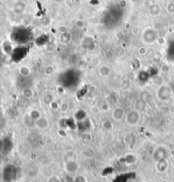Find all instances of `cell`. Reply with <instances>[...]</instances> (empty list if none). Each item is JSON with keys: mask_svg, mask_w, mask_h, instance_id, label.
Wrapping results in <instances>:
<instances>
[{"mask_svg": "<svg viewBox=\"0 0 174 182\" xmlns=\"http://www.w3.org/2000/svg\"><path fill=\"white\" fill-rule=\"evenodd\" d=\"M140 98H142L143 100H145V102H148L150 101V99H151V96H150V94L149 92H142V93H141V97H140Z\"/></svg>", "mask_w": 174, "mask_h": 182, "instance_id": "obj_22", "label": "cell"}, {"mask_svg": "<svg viewBox=\"0 0 174 182\" xmlns=\"http://www.w3.org/2000/svg\"><path fill=\"white\" fill-rule=\"evenodd\" d=\"M42 116V114H41V111L38 110V109H32L29 112V118L31 120H32L33 122L37 120V119H39L40 117Z\"/></svg>", "mask_w": 174, "mask_h": 182, "instance_id": "obj_16", "label": "cell"}, {"mask_svg": "<svg viewBox=\"0 0 174 182\" xmlns=\"http://www.w3.org/2000/svg\"><path fill=\"white\" fill-rule=\"evenodd\" d=\"M158 37V31L153 27H147L142 32V40L145 44H153L156 43Z\"/></svg>", "mask_w": 174, "mask_h": 182, "instance_id": "obj_3", "label": "cell"}, {"mask_svg": "<svg viewBox=\"0 0 174 182\" xmlns=\"http://www.w3.org/2000/svg\"><path fill=\"white\" fill-rule=\"evenodd\" d=\"M172 1H173V3H174V0H172Z\"/></svg>", "mask_w": 174, "mask_h": 182, "instance_id": "obj_34", "label": "cell"}, {"mask_svg": "<svg viewBox=\"0 0 174 182\" xmlns=\"http://www.w3.org/2000/svg\"><path fill=\"white\" fill-rule=\"evenodd\" d=\"M124 120L126 124L130 127L137 126L141 120V112L134 109H131L128 112H127Z\"/></svg>", "mask_w": 174, "mask_h": 182, "instance_id": "obj_2", "label": "cell"}, {"mask_svg": "<svg viewBox=\"0 0 174 182\" xmlns=\"http://www.w3.org/2000/svg\"><path fill=\"white\" fill-rule=\"evenodd\" d=\"M69 109V104L67 102H63L60 105H59V109L62 111V112H65L67 111Z\"/></svg>", "mask_w": 174, "mask_h": 182, "instance_id": "obj_26", "label": "cell"}, {"mask_svg": "<svg viewBox=\"0 0 174 182\" xmlns=\"http://www.w3.org/2000/svg\"><path fill=\"white\" fill-rule=\"evenodd\" d=\"M18 72L22 77H28L32 74V70H31L29 66L26 65H22L18 68Z\"/></svg>", "mask_w": 174, "mask_h": 182, "instance_id": "obj_14", "label": "cell"}, {"mask_svg": "<svg viewBox=\"0 0 174 182\" xmlns=\"http://www.w3.org/2000/svg\"><path fill=\"white\" fill-rule=\"evenodd\" d=\"M58 39L59 43L63 44V45H67V44H69L71 42H72V36L71 32L67 31V32H65V33H61V34H59Z\"/></svg>", "mask_w": 174, "mask_h": 182, "instance_id": "obj_10", "label": "cell"}, {"mask_svg": "<svg viewBox=\"0 0 174 182\" xmlns=\"http://www.w3.org/2000/svg\"><path fill=\"white\" fill-rule=\"evenodd\" d=\"M156 43L159 44V45H165V44L167 43V40H166L165 37H163V36H159L158 39H157V41H156Z\"/></svg>", "mask_w": 174, "mask_h": 182, "instance_id": "obj_27", "label": "cell"}, {"mask_svg": "<svg viewBox=\"0 0 174 182\" xmlns=\"http://www.w3.org/2000/svg\"><path fill=\"white\" fill-rule=\"evenodd\" d=\"M64 0H56V2H58V3H61V2H63Z\"/></svg>", "mask_w": 174, "mask_h": 182, "instance_id": "obj_33", "label": "cell"}, {"mask_svg": "<svg viewBox=\"0 0 174 182\" xmlns=\"http://www.w3.org/2000/svg\"><path fill=\"white\" fill-rule=\"evenodd\" d=\"M126 110L122 107H116L112 110L111 113V119L114 122H121L124 120L126 116Z\"/></svg>", "mask_w": 174, "mask_h": 182, "instance_id": "obj_5", "label": "cell"}, {"mask_svg": "<svg viewBox=\"0 0 174 182\" xmlns=\"http://www.w3.org/2000/svg\"><path fill=\"white\" fill-rule=\"evenodd\" d=\"M51 107V109H59V105L58 103L57 102H55V101H54V102H51V104L49 105Z\"/></svg>", "mask_w": 174, "mask_h": 182, "instance_id": "obj_31", "label": "cell"}, {"mask_svg": "<svg viewBox=\"0 0 174 182\" xmlns=\"http://www.w3.org/2000/svg\"><path fill=\"white\" fill-rule=\"evenodd\" d=\"M147 103L148 102H146L145 100H143L142 98L139 97L133 103V109L138 110L139 112H143V111H145L146 107H147Z\"/></svg>", "mask_w": 174, "mask_h": 182, "instance_id": "obj_13", "label": "cell"}, {"mask_svg": "<svg viewBox=\"0 0 174 182\" xmlns=\"http://www.w3.org/2000/svg\"><path fill=\"white\" fill-rule=\"evenodd\" d=\"M151 157L154 162L161 160V159H167L168 157V151L167 147L164 146H157L154 148Z\"/></svg>", "mask_w": 174, "mask_h": 182, "instance_id": "obj_4", "label": "cell"}, {"mask_svg": "<svg viewBox=\"0 0 174 182\" xmlns=\"http://www.w3.org/2000/svg\"><path fill=\"white\" fill-rule=\"evenodd\" d=\"M54 101V97L51 92H47L44 96V102L47 105H50L51 102Z\"/></svg>", "mask_w": 174, "mask_h": 182, "instance_id": "obj_19", "label": "cell"}, {"mask_svg": "<svg viewBox=\"0 0 174 182\" xmlns=\"http://www.w3.org/2000/svg\"><path fill=\"white\" fill-rule=\"evenodd\" d=\"M149 12L153 17H158L161 14V7L158 4H152L149 7Z\"/></svg>", "mask_w": 174, "mask_h": 182, "instance_id": "obj_12", "label": "cell"}, {"mask_svg": "<svg viewBox=\"0 0 174 182\" xmlns=\"http://www.w3.org/2000/svg\"><path fill=\"white\" fill-rule=\"evenodd\" d=\"M21 94L25 98L31 99L34 96V92L31 87H25L23 88V90L21 91Z\"/></svg>", "mask_w": 174, "mask_h": 182, "instance_id": "obj_17", "label": "cell"}, {"mask_svg": "<svg viewBox=\"0 0 174 182\" xmlns=\"http://www.w3.org/2000/svg\"><path fill=\"white\" fill-rule=\"evenodd\" d=\"M75 26L78 29H82L85 26V23L82 20H77V21L75 22Z\"/></svg>", "mask_w": 174, "mask_h": 182, "instance_id": "obj_24", "label": "cell"}, {"mask_svg": "<svg viewBox=\"0 0 174 182\" xmlns=\"http://www.w3.org/2000/svg\"><path fill=\"white\" fill-rule=\"evenodd\" d=\"M138 52H139V53H140V54H142V55L145 54V53H146L145 48H139V50H138Z\"/></svg>", "mask_w": 174, "mask_h": 182, "instance_id": "obj_32", "label": "cell"}, {"mask_svg": "<svg viewBox=\"0 0 174 182\" xmlns=\"http://www.w3.org/2000/svg\"><path fill=\"white\" fill-rule=\"evenodd\" d=\"M26 3L25 1L20 0L18 2H16L14 6H13V11L15 15H21L22 13L26 10Z\"/></svg>", "mask_w": 174, "mask_h": 182, "instance_id": "obj_9", "label": "cell"}, {"mask_svg": "<svg viewBox=\"0 0 174 182\" xmlns=\"http://www.w3.org/2000/svg\"><path fill=\"white\" fill-rule=\"evenodd\" d=\"M166 11L168 15H174V3L173 1L169 2L166 6Z\"/></svg>", "mask_w": 174, "mask_h": 182, "instance_id": "obj_20", "label": "cell"}, {"mask_svg": "<svg viewBox=\"0 0 174 182\" xmlns=\"http://www.w3.org/2000/svg\"><path fill=\"white\" fill-rule=\"evenodd\" d=\"M157 99L162 102H167L173 94L172 88L170 87L167 84H160L158 86L155 92Z\"/></svg>", "mask_w": 174, "mask_h": 182, "instance_id": "obj_1", "label": "cell"}, {"mask_svg": "<svg viewBox=\"0 0 174 182\" xmlns=\"http://www.w3.org/2000/svg\"><path fill=\"white\" fill-rule=\"evenodd\" d=\"M64 168L65 171L69 174L76 173L78 169V164L77 163V159L64 161Z\"/></svg>", "mask_w": 174, "mask_h": 182, "instance_id": "obj_6", "label": "cell"}, {"mask_svg": "<svg viewBox=\"0 0 174 182\" xmlns=\"http://www.w3.org/2000/svg\"><path fill=\"white\" fill-rule=\"evenodd\" d=\"M160 70H161L162 72L164 73L169 72V71H170V66L168 65H163L161 66Z\"/></svg>", "mask_w": 174, "mask_h": 182, "instance_id": "obj_29", "label": "cell"}, {"mask_svg": "<svg viewBox=\"0 0 174 182\" xmlns=\"http://www.w3.org/2000/svg\"><path fill=\"white\" fill-rule=\"evenodd\" d=\"M109 105L106 104V103H102L101 105H100V109H101L103 112H105V111L109 110Z\"/></svg>", "mask_w": 174, "mask_h": 182, "instance_id": "obj_30", "label": "cell"}, {"mask_svg": "<svg viewBox=\"0 0 174 182\" xmlns=\"http://www.w3.org/2000/svg\"><path fill=\"white\" fill-rule=\"evenodd\" d=\"M113 120L109 119H105L101 121V126L102 128L105 131H111L114 128V124H113Z\"/></svg>", "mask_w": 174, "mask_h": 182, "instance_id": "obj_15", "label": "cell"}, {"mask_svg": "<svg viewBox=\"0 0 174 182\" xmlns=\"http://www.w3.org/2000/svg\"><path fill=\"white\" fill-rule=\"evenodd\" d=\"M155 167L158 173L163 174L167 172V170L168 169V167H169L168 161L167 159H161L157 162H155Z\"/></svg>", "mask_w": 174, "mask_h": 182, "instance_id": "obj_8", "label": "cell"}, {"mask_svg": "<svg viewBox=\"0 0 174 182\" xmlns=\"http://www.w3.org/2000/svg\"><path fill=\"white\" fill-rule=\"evenodd\" d=\"M54 67L51 65H49L47 66L46 68H45V70H44V72H45V75H51L53 72H54Z\"/></svg>", "mask_w": 174, "mask_h": 182, "instance_id": "obj_25", "label": "cell"}, {"mask_svg": "<svg viewBox=\"0 0 174 182\" xmlns=\"http://www.w3.org/2000/svg\"><path fill=\"white\" fill-rule=\"evenodd\" d=\"M73 159H77V154L75 151L70 150L67 151L64 155V161L67 160H73Z\"/></svg>", "mask_w": 174, "mask_h": 182, "instance_id": "obj_18", "label": "cell"}, {"mask_svg": "<svg viewBox=\"0 0 174 182\" xmlns=\"http://www.w3.org/2000/svg\"><path fill=\"white\" fill-rule=\"evenodd\" d=\"M33 123H34L35 127H37L39 130H46L49 126V120L48 119V118L43 116V115L39 119H37V120H35Z\"/></svg>", "mask_w": 174, "mask_h": 182, "instance_id": "obj_7", "label": "cell"}, {"mask_svg": "<svg viewBox=\"0 0 174 182\" xmlns=\"http://www.w3.org/2000/svg\"><path fill=\"white\" fill-rule=\"evenodd\" d=\"M73 182H87V179L84 175H76L72 179Z\"/></svg>", "mask_w": 174, "mask_h": 182, "instance_id": "obj_21", "label": "cell"}, {"mask_svg": "<svg viewBox=\"0 0 174 182\" xmlns=\"http://www.w3.org/2000/svg\"><path fill=\"white\" fill-rule=\"evenodd\" d=\"M46 182H61V180L57 175H51L47 179Z\"/></svg>", "mask_w": 174, "mask_h": 182, "instance_id": "obj_23", "label": "cell"}, {"mask_svg": "<svg viewBox=\"0 0 174 182\" xmlns=\"http://www.w3.org/2000/svg\"><path fill=\"white\" fill-rule=\"evenodd\" d=\"M98 72L100 74V75L102 77H108L111 75V68L107 65H102L99 67Z\"/></svg>", "mask_w": 174, "mask_h": 182, "instance_id": "obj_11", "label": "cell"}, {"mask_svg": "<svg viewBox=\"0 0 174 182\" xmlns=\"http://www.w3.org/2000/svg\"><path fill=\"white\" fill-rule=\"evenodd\" d=\"M58 31L59 32V34H61V33H65V32H67V31H68V27L65 26H60L58 28Z\"/></svg>", "mask_w": 174, "mask_h": 182, "instance_id": "obj_28", "label": "cell"}]
</instances>
